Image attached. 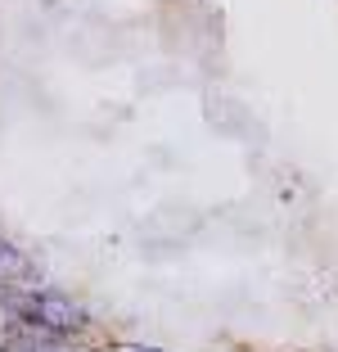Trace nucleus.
Wrapping results in <instances>:
<instances>
[{
	"instance_id": "obj_3",
	"label": "nucleus",
	"mask_w": 338,
	"mask_h": 352,
	"mask_svg": "<svg viewBox=\"0 0 338 352\" xmlns=\"http://www.w3.org/2000/svg\"><path fill=\"white\" fill-rule=\"evenodd\" d=\"M41 352H95V348H86V339H45L41 343Z\"/></svg>"
},
{
	"instance_id": "obj_4",
	"label": "nucleus",
	"mask_w": 338,
	"mask_h": 352,
	"mask_svg": "<svg viewBox=\"0 0 338 352\" xmlns=\"http://www.w3.org/2000/svg\"><path fill=\"white\" fill-rule=\"evenodd\" d=\"M126 352H163V348H149V343H131Z\"/></svg>"
},
{
	"instance_id": "obj_2",
	"label": "nucleus",
	"mask_w": 338,
	"mask_h": 352,
	"mask_svg": "<svg viewBox=\"0 0 338 352\" xmlns=\"http://www.w3.org/2000/svg\"><path fill=\"white\" fill-rule=\"evenodd\" d=\"M0 285H19V289H36V285H45L41 267H36V262L19 249L10 235H0Z\"/></svg>"
},
{
	"instance_id": "obj_1",
	"label": "nucleus",
	"mask_w": 338,
	"mask_h": 352,
	"mask_svg": "<svg viewBox=\"0 0 338 352\" xmlns=\"http://www.w3.org/2000/svg\"><path fill=\"white\" fill-rule=\"evenodd\" d=\"M19 321L32 325L41 334H54V339H86L95 325L91 307L82 298H72L68 289H54V285H36V289L23 294V311Z\"/></svg>"
}]
</instances>
